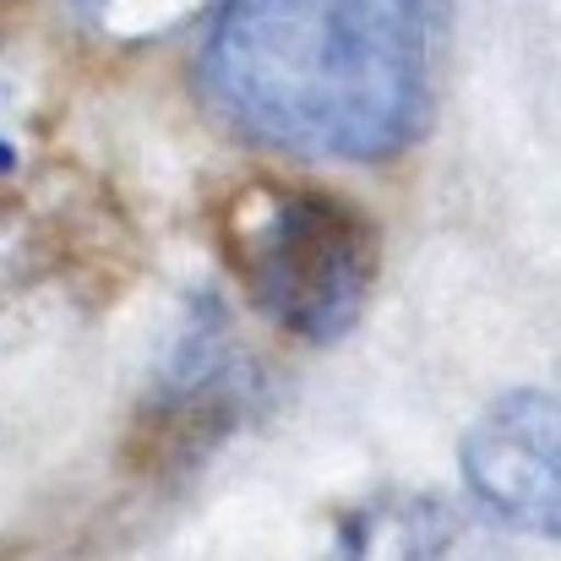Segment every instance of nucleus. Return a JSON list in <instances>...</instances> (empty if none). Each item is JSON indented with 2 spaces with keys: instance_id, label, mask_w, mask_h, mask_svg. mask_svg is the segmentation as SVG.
<instances>
[{
  "instance_id": "obj_6",
  "label": "nucleus",
  "mask_w": 561,
  "mask_h": 561,
  "mask_svg": "<svg viewBox=\"0 0 561 561\" xmlns=\"http://www.w3.org/2000/svg\"><path fill=\"white\" fill-rule=\"evenodd\" d=\"M5 159H11V153H5V148H0V170H5Z\"/></svg>"
},
{
  "instance_id": "obj_3",
  "label": "nucleus",
  "mask_w": 561,
  "mask_h": 561,
  "mask_svg": "<svg viewBox=\"0 0 561 561\" xmlns=\"http://www.w3.org/2000/svg\"><path fill=\"white\" fill-rule=\"evenodd\" d=\"M463 480L474 502L518 529H561V414L546 387L496 398L463 436Z\"/></svg>"
},
{
  "instance_id": "obj_1",
  "label": "nucleus",
  "mask_w": 561,
  "mask_h": 561,
  "mask_svg": "<svg viewBox=\"0 0 561 561\" xmlns=\"http://www.w3.org/2000/svg\"><path fill=\"white\" fill-rule=\"evenodd\" d=\"M436 55L442 0H218L196 77L240 137L371 164L425 131Z\"/></svg>"
},
{
  "instance_id": "obj_4",
  "label": "nucleus",
  "mask_w": 561,
  "mask_h": 561,
  "mask_svg": "<svg viewBox=\"0 0 561 561\" xmlns=\"http://www.w3.org/2000/svg\"><path fill=\"white\" fill-rule=\"evenodd\" d=\"M403 561H507V546L491 518L453 502H420L403 524Z\"/></svg>"
},
{
  "instance_id": "obj_5",
  "label": "nucleus",
  "mask_w": 561,
  "mask_h": 561,
  "mask_svg": "<svg viewBox=\"0 0 561 561\" xmlns=\"http://www.w3.org/2000/svg\"><path fill=\"white\" fill-rule=\"evenodd\" d=\"M77 5H82L88 16H115V11H121L126 0H77Z\"/></svg>"
},
{
  "instance_id": "obj_2",
  "label": "nucleus",
  "mask_w": 561,
  "mask_h": 561,
  "mask_svg": "<svg viewBox=\"0 0 561 561\" xmlns=\"http://www.w3.org/2000/svg\"><path fill=\"white\" fill-rule=\"evenodd\" d=\"M224 256L245 295L295 339L333 344L376 284V229L311 186H251L224 213Z\"/></svg>"
}]
</instances>
